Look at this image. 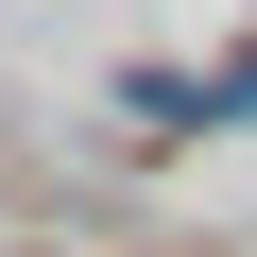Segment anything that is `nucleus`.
<instances>
[{"label": "nucleus", "instance_id": "f257e3e1", "mask_svg": "<svg viewBox=\"0 0 257 257\" xmlns=\"http://www.w3.org/2000/svg\"><path fill=\"white\" fill-rule=\"evenodd\" d=\"M35 257H52V240H35Z\"/></svg>", "mask_w": 257, "mask_h": 257}]
</instances>
